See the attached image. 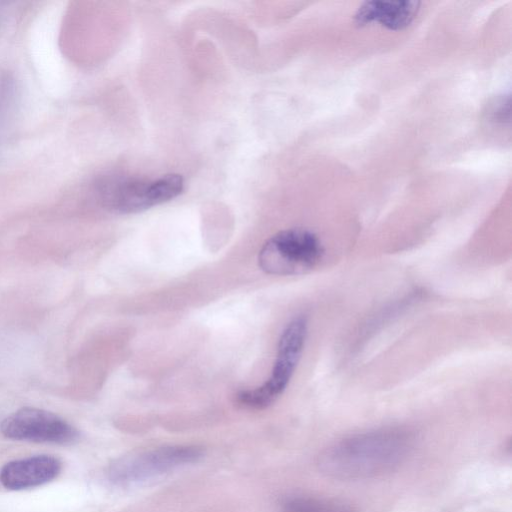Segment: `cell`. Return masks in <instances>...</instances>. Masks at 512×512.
<instances>
[{"instance_id": "9", "label": "cell", "mask_w": 512, "mask_h": 512, "mask_svg": "<svg viewBox=\"0 0 512 512\" xmlns=\"http://www.w3.org/2000/svg\"><path fill=\"white\" fill-rule=\"evenodd\" d=\"M284 512H354L343 501L314 496H293L283 502Z\"/></svg>"}, {"instance_id": "3", "label": "cell", "mask_w": 512, "mask_h": 512, "mask_svg": "<svg viewBox=\"0 0 512 512\" xmlns=\"http://www.w3.org/2000/svg\"><path fill=\"white\" fill-rule=\"evenodd\" d=\"M308 332V321L298 315L283 329L276 359L267 381L254 389L242 390L237 401L248 408L264 409L273 404L287 388L300 361Z\"/></svg>"}, {"instance_id": "1", "label": "cell", "mask_w": 512, "mask_h": 512, "mask_svg": "<svg viewBox=\"0 0 512 512\" xmlns=\"http://www.w3.org/2000/svg\"><path fill=\"white\" fill-rule=\"evenodd\" d=\"M415 444L404 427H385L348 436L321 454L320 469L338 479H366L388 473L402 464Z\"/></svg>"}, {"instance_id": "7", "label": "cell", "mask_w": 512, "mask_h": 512, "mask_svg": "<svg viewBox=\"0 0 512 512\" xmlns=\"http://www.w3.org/2000/svg\"><path fill=\"white\" fill-rule=\"evenodd\" d=\"M60 470L57 458L36 455L6 463L0 470V482L9 490L28 489L50 482Z\"/></svg>"}, {"instance_id": "8", "label": "cell", "mask_w": 512, "mask_h": 512, "mask_svg": "<svg viewBox=\"0 0 512 512\" xmlns=\"http://www.w3.org/2000/svg\"><path fill=\"white\" fill-rule=\"evenodd\" d=\"M420 3L417 1H367L355 14L359 25L378 22L390 30H400L415 19Z\"/></svg>"}, {"instance_id": "6", "label": "cell", "mask_w": 512, "mask_h": 512, "mask_svg": "<svg viewBox=\"0 0 512 512\" xmlns=\"http://www.w3.org/2000/svg\"><path fill=\"white\" fill-rule=\"evenodd\" d=\"M0 430L7 438L39 443L71 444L79 437L76 428L59 415L33 407L7 416Z\"/></svg>"}, {"instance_id": "2", "label": "cell", "mask_w": 512, "mask_h": 512, "mask_svg": "<svg viewBox=\"0 0 512 512\" xmlns=\"http://www.w3.org/2000/svg\"><path fill=\"white\" fill-rule=\"evenodd\" d=\"M324 254L323 243L314 232L290 228L277 232L264 243L258 264L270 275H302L313 270Z\"/></svg>"}, {"instance_id": "5", "label": "cell", "mask_w": 512, "mask_h": 512, "mask_svg": "<svg viewBox=\"0 0 512 512\" xmlns=\"http://www.w3.org/2000/svg\"><path fill=\"white\" fill-rule=\"evenodd\" d=\"M202 449L190 445L164 446L123 456L108 468L109 480L120 486L147 481L181 466L197 462Z\"/></svg>"}, {"instance_id": "4", "label": "cell", "mask_w": 512, "mask_h": 512, "mask_svg": "<svg viewBox=\"0 0 512 512\" xmlns=\"http://www.w3.org/2000/svg\"><path fill=\"white\" fill-rule=\"evenodd\" d=\"M183 189V177L174 173L146 181L105 179L97 185V193L104 206L121 214L141 212L168 202L180 195Z\"/></svg>"}]
</instances>
